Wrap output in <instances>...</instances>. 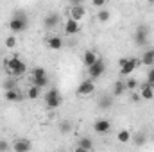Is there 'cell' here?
I'll list each match as a JSON object with an SVG mask.
<instances>
[{"label":"cell","instance_id":"6da1fadb","mask_svg":"<svg viewBox=\"0 0 154 152\" xmlns=\"http://www.w3.org/2000/svg\"><path fill=\"white\" fill-rule=\"evenodd\" d=\"M4 68L7 70V74L11 77H22L27 72V65L25 61L20 59V56H11L7 61H4Z\"/></svg>","mask_w":154,"mask_h":152},{"label":"cell","instance_id":"7a4b0ae2","mask_svg":"<svg viewBox=\"0 0 154 152\" xmlns=\"http://www.w3.org/2000/svg\"><path fill=\"white\" fill-rule=\"evenodd\" d=\"M27 16L23 14V13H18V14H14L11 20H9V31L16 36V34H20V32H23L25 29H27Z\"/></svg>","mask_w":154,"mask_h":152},{"label":"cell","instance_id":"3957f363","mask_svg":"<svg viewBox=\"0 0 154 152\" xmlns=\"http://www.w3.org/2000/svg\"><path fill=\"white\" fill-rule=\"evenodd\" d=\"M140 61L136 57H122L118 61V66H120V75H131L136 68H138Z\"/></svg>","mask_w":154,"mask_h":152},{"label":"cell","instance_id":"277c9868","mask_svg":"<svg viewBox=\"0 0 154 152\" xmlns=\"http://www.w3.org/2000/svg\"><path fill=\"white\" fill-rule=\"evenodd\" d=\"M45 104L48 109H57L61 104H63V99H61V93L57 88H50L45 95Z\"/></svg>","mask_w":154,"mask_h":152},{"label":"cell","instance_id":"5b68a950","mask_svg":"<svg viewBox=\"0 0 154 152\" xmlns=\"http://www.w3.org/2000/svg\"><path fill=\"white\" fill-rule=\"evenodd\" d=\"M104 72H106V63H104V59H99L95 65H91V66L88 68V74H90V79H91V81L99 79Z\"/></svg>","mask_w":154,"mask_h":152},{"label":"cell","instance_id":"8992f818","mask_svg":"<svg viewBox=\"0 0 154 152\" xmlns=\"http://www.w3.org/2000/svg\"><path fill=\"white\" fill-rule=\"evenodd\" d=\"M84 14H86V9H84V5H82L81 2H75V4L70 7V11H68V18H72V20H75V22H81V20L84 18Z\"/></svg>","mask_w":154,"mask_h":152},{"label":"cell","instance_id":"52a82bcc","mask_svg":"<svg viewBox=\"0 0 154 152\" xmlns=\"http://www.w3.org/2000/svg\"><path fill=\"white\" fill-rule=\"evenodd\" d=\"M93 91H95V84H93L91 79H86V81H82V82L77 86V95H81V97H88V95H91Z\"/></svg>","mask_w":154,"mask_h":152},{"label":"cell","instance_id":"ba28073f","mask_svg":"<svg viewBox=\"0 0 154 152\" xmlns=\"http://www.w3.org/2000/svg\"><path fill=\"white\" fill-rule=\"evenodd\" d=\"M93 131H95L97 134H108V132L111 131V122H109L108 118H99V120H95V123H93Z\"/></svg>","mask_w":154,"mask_h":152},{"label":"cell","instance_id":"9c48e42d","mask_svg":"<svg viewBox=\"0 0 154 152\" xmlns=\"http://www.w3.org/2000/svg\"><path fill=\"white\" fill-rule=\"evenodd\" d=\"M147 39H149V29H147L145 25H140L138 29H134V43H136L138 47L145 45Z\"/></svg>","mask_w":154,"mask_h":152},{"label":"cell","instance_id":"30bf717a","mask_svg":"<svg viewBox=\"0 0 154 152\" xmlns=\"http://www.w3.org/2000/svg\"><path fill=\"white\" fill-rule=\"evenodd\" d=\"M31 149H32V143L27 138H18L13 143V150L14 152H31Z\"/></svg>","mask_w":154,"mask_h":152},{"label":"cell","instance_id":"8fae6325","mask_svg":"<svg viewBox=\"0 0 154 152\" xmlns=\"http://www.w3.org/2000/svg\"><path fill=\"white\" fill-rule=\"evenodd\" d=\"M63 29H65V32H66L68 36H75V34H79V31H81V23L75 22V20H72V18H68V20L65 22Z\"/></svg>","mask_w":154,"mask_h":152},{"label":"cell","instance_id":"7c38bea8","mask_svg":"<svg viewBox=\"0 0 154 152\" xmlns=\"http://www.w3.org/2000/svg\"><path fill=\"white\" fill-rule=\"evenodd\" d=\"M45 45L50 50H61L63 48V38H59V36H48V38L45 39Z\"/></svg>","mask_w":154,"mask_h":152},{"label":"cell","instance_id":"4fadbf2b","mask_svg":"<svg viewBox=\"0 0 154 152\" xmlns=\"http://www.w3.org/2000/svg\"><path fill=\"white\" fill-rule=\"evenodd\" d=\"M99 59H100V57H99V56H97V52H93V50H86V52L82 54V63H84L88 68H90L91 65H95Z\"/></svg>","mask_w":154,"mask_h":152},{"label":"cell","instance_id":"5bb4252c","mask_svg":"<svg viewBox=\"0 0 154 152\" xmlns=\"http://www.w3.org/2000/svg\"><path fill=\"white\" fill-rule=\"evenodd\" d=\"M140 99H142V100H152L154 99V86L143 84V86L140 88Z\"/></svg>","mask_w":154,"mask_h":152},{"label":"cell","instance_id":"9a60e30c","mask_svg":"<svg viewBox=\"0 0 154 152\" xmlns=\"http://www.w3.org/2000/svg\"><path fill=\"white\" fill-rule=\"evenodd\" d=\"M140 63H142V65H145V66H152V65H154V48H147V50L142 54Z\"/></svg>","mask_w":154,"mask_h":152},{"label":"cell","instance_id":"2e32d148","mask_svg":"<svg viewBox=\"0 0 154 152\" xmlns=\"http://www.w3.org/2000/svg\"><path fill=\"white\" fill-rule=\"evenodd\" d=\"M131 140L134 141V145H138V147H142L145 141H147V134L143 132V131H138V132H134L133 136H131Z\"/></svg>","mask_w":154,"mask_h":152},{"label":"cell","instance_id":"e0dca14e","mask_svg":"<svg viewBox=\"0 0 154 152\" xmlns=\"http://www.w3.org/2000/svg\"><path fill=\"white\" fill-rule=\"evenodd\" d=\"M5 100H9V102H20L22 100V93L18 90H9V91H5Z\"/></svg>","mask_w":154,"mask_h":152},{"label":"cell","instance_id":"ac0fdd59","mask_svg":"<svg viewBox=\"0 0 154 152\" xmlns=\"http://www.w3.org/2000/svg\"><path fill=\"white\" fill-rule=\"evenodd\" d=\"M131 136H133V134H131L127 129H120V131L116 132V140H118L120 143H129V141H131Z\"/></svg>","mask_w":154,"mask_h":152},{"label":"cell","instance_id":"d6986e66","mask_svg":"<svg viewBox=\"0 0 154 152\" xmlns=\"http://www.w3.org/2000/svg\"><path fill=\"white\" fill-rule=\"evenodd\" d=\"M77 147H81V149H84V150H93V141L90 140V138H81L79 141H77Z\"/></svg>","mask_w":154,"mask_h":152},{"label":"cell","instance_id":"ffe728a7","mask_svg":"<svg viewBox=\"0 0 154 152\" xmlns=\"http://www.w3.org/2000/svg\"><path fill=\"white\" fill-rule=\"evenodd\" d=\"M57 22H59V16H57L56 13H52V14H48V16L45 18V25H47L48 29L56 27V25H57Z\"/></svg>","mask_w":154,"mask_h":152},{"label":"cell","instance_id":"44dd1931","mask_svg":"<svg viewBox=\"0 0 154 152\" xmlns=\"http://www.w3.org/2000/svg\"><path fill=\"white\" fill-rule=\"evenodd\" d=\"M32 86H36V88H45V86H48V75L45 77H36V79H32Z\"/></svg>","mask_w":154,"mask_h":152},{"label":"cell","instance_id":"7402d4cb","mask_svg":"<svg viewBox=\"0 0 154 152\" xmlns=\"http://www.w3.org/2000/svg\"><path fill=\"white\" fill-rule=\"evenodd\" d=\"M97 18H99V22H109V18H111V13L108 11V9H100L99 13H97Z\"/></svg>","mask_w":154,"mask_h":152},{"label":"cell","instance_id":"603a6c76","mask_svg":"<svg viewBox=\"0 0 154 152\" xmlns=\"http://www.w3.org/2000/svg\"><path fill=\"white\" fill-rule=\"evenodd\" d=\"M124 91H125V84H124L122 81L115 82V88H113V97H120Z\"/></svg>","mask_w":154,"mask_h":152},{"label":"cell","instance_id":"cb8c5ba5","mask_svg":"<svg viewBox=\"0 0 154 152\" xmlns=\"http://www.w3.org/2000/svg\"><path fill=\"white\" fill-rule=\"evenodd\" d=\"M38 97H39V88L31 86V88L27 90V99H29V100H36Z\"/></svg>","mask_w":154,"mask_h":152},{"label":"cell","instance_id":"d4e9b609","mask_svg":"<svg viewBox=\"0 0 154 152\" xmlns=\"http://www.w3.org/2000/svg\"><path fill=\"white\" fill-rule=\"evenodd\" d=\"M124 84H125V90H136V88L140 86V84H138V81H136L134 77H129Z\"/></svg>","mask_w":154,"mask_h":152},{"label":"cell","instance_id":"484cf974","mask_svg":"<svg viewBox=\"0 0 154 152\" xmlns=\"http://www.w3.org/2000/svg\"><path fill=\"white\" fill-rule=\"evenodd\" d=\"M16 43H18V39H16L14 34H11V36H7V38H5V47H7V48H14V47H16Z\"/></svg>","mask_w":154,"mask_h":152},{"label":"cell","instance_id":"4316f807","mask_svg":"<svg viewBox=\"0 0 154 152\" xmlns=\"http://www.w3.org/2000/svg\"><path fill=\"white\" fill-rule=\"evenodd\" d=\"M59 131H61V132H65V134H66V132H70V131H72V123H70L68 120L61 122V125H59Z\"/></svg>","mask_w":154,"mask_h":152},{"label":"cell","instance_id":"83f0119b","mask_svg":"<svg viewBox=\"0 0 154 152\" xmlns=\"http://www.w3.org/2000/svg\"><path fill=\"white\" fill-rule=\"evenodd\" d=\"M47 75V72H45V68H41V66H36L34 70H32V79H36V77H45Z\"/></svg>","mask_w":154,"mask_h":152},{"label":"cell","instance_id":"f1b7e54d","mask_svg":"<svg viewBox=\"0 0 154 152\" xmlns=\"http://www.w3.org/2000/svg\"><path fill=\"white\" fill-rule=\"evenodd\" d=\"M99 108H100V109H109V108H111V99H100Z\"/></svg>","mask_w":154,"mask_h":152},{"label":"cell","instance_id":"f546056e","mask_svg":"<svg viewBox=\"0 0 154 152\" xmlns=\"http://www.w3.org/2000/svg\"><path fill=\"white\" fill-rule=\"evenodd\" d=\"M147 84L154 86V66L149 70V74H147Z\"/></svg>","mask_w":154,"mask_h":152},{"label":"cell","instance_id":"4dcf8cb0","mask_svg":"<svg viewBox=\"0 0 154 152\" xmlns=\"http://www.w3.org/2000/svg\"><path fill=\"white\" fill-rule=\"evenodd\" d=\"M7 150H9V143L4 141V140H0V152H7Z\"/></svg>","mask_w":154,"mask_h":152},{"label":"cell","instance_id":"1f68e13d","mask_svg":"<svg viewBox=\"0 0 154 152\" xmlns=\"http://www.w3.org/2000/svg\"><path fill=\"white\" fill-rule=\"evenodd\" d=\"M95 7H106V0H93L91 2Z\"/></svg>","mask_w":154,"mask_h":152},{"label":"cell","instance_id":"d6a6232c","mask_svg":"<svg viewBox=\"0 0 154 152\" xmlns=\"http://www.w3.org/2000/svg\"><path fill=\"white\" fill-rule=\"evenodd\" d=\"M133 100L138 102V100H140V93H133Z\"/></svg>","mask_w":154,"mask_h":152},{"label":"cell","instance_id":"836d02e7","mask_svg":"<svg viewBox=\"0 0 154 152\" xmlns=\"http://www.w3.org/2000/svg\"><path fill=\"white\" fill-rule=\"evenodd\" d=\"M74 152H90V150H84V149H81V147H75V150Z\"/></svg>","mask_w":154,"mask_h":152}]
</instances>
